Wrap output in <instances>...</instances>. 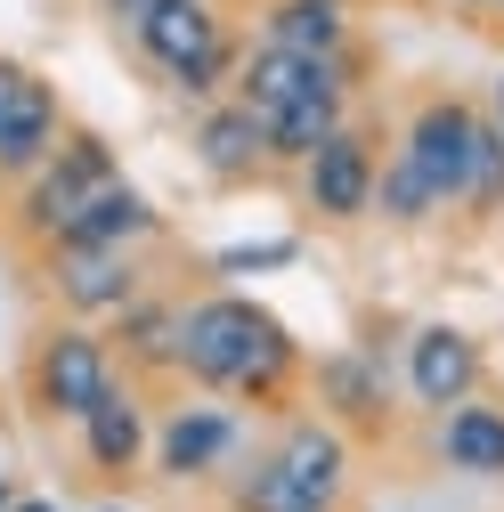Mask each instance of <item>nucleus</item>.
<instances>
[{"label":"nucleus","mask_w":504,"mask_h":512,"mask_svg":"<svg viewBox=\"0 0 504 512\" xmlns=\"http://www.w3.org/2000/svg\"><path fill=\"white\" fill-rule=\"evenodd\" d=\"M179 374L204 382V391L277 407V399H293V382H301V342L277 326L261 301L204 293V301L179 309Z\"/></svg>","instance_id":"1"},{"label":"nucleus","mask_w":504,"mask_h":512,"mask_svg":"<svg viewBox=\"0 0 504 512\" xmlns=\"http://www.w3.org/2000/svg\"><path fill=\"white\" fill-rule=\"evenodd\" d=\"M131 33H139V49L155 57V66L179 82V98H196V106L228 98L244 49H236V33L220 17V0H155L147 17H131Z\"/></svg>","instance_id":"2"},{"label":"nucleus","mask_w":504,"mask_h":512,"mask_svg":"<svg viewBox=\"0 0 504 512\" xmlns=\"http://www.w3.org/2000/svg\"><path fill=\"white\" fill-rule=\"evenodd\" d=\"M25 382H33V407H41V415L82 423V415L98 407V391L114 382V342L90 326V317H66V326H49V334L33 342Z\"/></svg>","instance_id":"3"},{"label":"nucleus","mask_w":504,"mask_h":512,"mask_svg":"<svg viewBox=\"0 0 504 512\" xmlns=\"http://www.w3.org/2000/svg\"><path fill=\"white\" fill-rule=\"evenodd\" d=\"M114 179V155H106V139H90V131H66L57 139V155L25 179V204H17V220H25V236L33 244H57L74 228V212H82V196L90 187H106Z\"/></svg>","instance_id":"4"},{"label":"nucleus","mask_w":504,"mask_h":512,"mask_svg":"<svg viewBox=\"0 0 504 512\" xmlns=\"http://www.w3.org/2000/svg\"><path fill=\"white\" fill-rule=\"evenodd\" d=\"M374 171H383L374 139L358 122H342V131L301 163V204L318 220H334V228H358V220H374Z\"/></svg>","instance_id":"5"},{"label":"nucleus","mask_w":504,"mask_h":512,"mask_svg":"<svg viewBox=\"0 0 504 512\" xmlns=\"http://www.w3.org/2000/svg\"><path fill=\"white\" fill-rule=\"evenodd\" d=\"M480 382H488V358L464 326H415V342H407V399L415 407L448 415V407L480 399Z\"/></svg>","instance_id":"6"},{"label":"nucleus","mask_w":504,"mask_h":512,"mask_svg":"<svg viewBox=\"0 0 504 512\" xmlns=\"http://www.w3.org/2000/svg\"><path fill=\"white\" fill-rule=\"evenodd\" d=\"M472 131H480V106L472 98H456V90H431L415 114H407V131H399V147L423 163V179L439 187V196H464V163H472Z\"/></svg>","instance_id":"7"},{"label":"nucleus","mask_w":504,"mask_h":512,"mask_svg":"<svg viewBox=\"0 0 504 512\" xmlns=\"http://www.w3.org/2000/svg\"><path fill=\"white\" fill-rule=\"evenodd\" d=\"M49 252V293L66 301V317H114L122 301L139 293V269H131V252H114V244H41Z\"/></svg>","instance_id":"8"},{"label":"nucleus","mask_w":504,"mask_h":512,"mask_svg":"<svg viewBox=\"0 0 504 512\" xmlns=\"http://www.w3.org/2000/svg\"><path fill=\"white\" fill-rule=\"evenodd\" d=\"M252 114H269V106H285V98H309V90H334V98H350V57H309V49H277V41H261L252 57H236V82H228Z\"/></svg>","instance_id":"9"},{"label":"nucleus","mask_w":504,"mask_h":512,"mask_svg":"<svg viewBox=\"0 0 504 512\" xmlns=\"http://www.w3.org/2000/svg\"><path fill=\"white\" fill-rule=\"evenodd\" d=\"M269 456L285 464V480H293L309 504H326V512L342 504V488H350V431H342V423H326V415H293Z\"/></svg>","instance_id":"10"},{"label":"nucleus","mask_w":504,"mask_h":512,"mask_svg":"<svg viewBox=\"0 0 504 512\" xmlns=\"http://www.w3.org/2000/svg\"><path fill=\"white\" fill-rule=\"evenodd\" d=\"M318 407L342 431H383L391 423V374L374 350H326L318 358Z\"/></svg>","instance_id":"11"},{"label":"nucleus","mask_w":504,"mask_h":512,"mask_svg":"<svg viewBox=\"0 0 504 512\" xmlns=\"http://www.w3.org/2000/svg\"><path fill=\"white\" fill-rule=\"evenodd\" d=\"M196 163H204L220 187H244L252 171H269V131H261V114H252L236 90L196 114Z\"/></svg>","instance_id":"12"},{"label":"nucleus","mask_w":504,"mask_h":512,"mask_svg":"<svg viewBox=\"0 0 504 512\" xmlns=\"http://www.w3.org/2000/svg\"><path fill=\"white\" fill-rule=\"evenodd\" d=\"M82 456H90L98 480H131L147 464V407H139L131 382H106L98 407L82 415Z\"/></svg>","instance_id":"13"},{"label":"nucleus","mask_w":504,"mask_h":512,"mask_svg":"<svg viewBox=\"0 0 504 512\" xmlns=\"http://www.w3.org/2000/svg\"><path fill=\"white\" fill-rule=\"evenodd\" d=\"M228 447H236V415H220V407H179V415L155 431V472H163V480H204V472H220Z\"/></svg>","instance_id":"14"},{"label":"nucleus","mask_w":504,"mask_h":512,"mask_svg":"<svg viewBox=\"0 0 504 512\" xmlns=\"http://www.w3.org/2000/svg\"><path fill=\"white\" fill-rule=\"evenodd\" d=\"M155 228H163V220H155V204H147L122 171H114L106 187H90V196H82L74 228L57 236V244H114V252H131V244H139V236H155Z\"/></svg>","instance_id":"15"},{"label":"nucleus","mask_w":504,"mask_h":512,"mask_svg":"<svg viewBox=\"0 0 504 512\" xmlns=\"http://www.w3.org/2000/svg\"><path fill=\"white\" fill-rule=\"evenodd\" d=\"M261 41L309 49V57H350V0H269Z\"/></svg>","instance_id":"16"},{"label":"nucleus","mask_w":504,"mask_h":512,"mask_svg":"<svg viewBox=\"0 0 504 512\" xmlns=\"http://www.w3.org/2000/svg\"><path fill=\"white\" fill-rule=\"evenodd\" d=\"M439 456H448V472H472V480H504V407H448L439 415Z\"/></svg>","instance_id":"17"},{"label":"nucleus","mask_w":504,"mask_h":512,"mask_svg":"<svg viewBox=\"0 0 504 512\" xmlns=\"http://www.w3.org/2000/svg\"><path fill=\"white\" fill-rule=\"evenodd\" d=\"M261 131H269V163H309L334 131H342V98L334 90H309V98H285V106H269L261 114Z\"/></svg>","instance_id":"18"},{"label":"nucleus","mask_w":504,"mask_h":512,"mask_svg":"<svg viewBox=\"0 0 504 512\" xmlns=\"http://www.w3.org/2000/svg\"><path fill=\"white\" fill-rule=\"evenodd\" d=\"M439 212H448V196L423 179V163L399 147L383 155V171H374V220H391V228H431Z\"/></svg>","instance_id":"19"},{"label":"nucleus","mask_w":504,"mask_h":512,"mask_svg":"<svg viewBox=\"0 0 504 512\" xmlns=\"http://www.w3.org/2000/svg\"><path fill=\"white\" fill-rule=\"evenodd\" d=\"M114 342H122V358L131 366H147V374H171L179 366V309L171 301H122L114 309Z\"/></svg>","instance_id":"20"},{"label":"nucleus","mask_w":504,"mask_h":512,"mask_svg":"<svg viewBox=\"0 0 504 512\" xmlns=\"http://www.w3.org/2000/svg\"><path fill=\"white\" fill-rule=\"evenodd\" d=\"M472 220H496L504 212V131H496V114H480V131H472V163H464V196H456Z\"/></svg>","instance_id":"21"},{"label":"nucleus","mask_w":504,"mask_h":512,"mask_svg":"<svg viewBox=\"0 0 504 512\" xmlns=\"http://www.w3.org/2000/svg\"><path fill=\"white\" fill-rule=\"evenodd\" d=\"M285 261H301V244H293V236H269V244H228V252H220V269H228V277H244V269H285Z\"/></svg>","instance_id":"22"},{"label":"nucleus","mask_w":504,"mask_h":512,"mask_svg":"<svg viewBox=\"0 0 504 512\" xmlns=\"http://www.w3.org/2000/svg\"><path fill=\"white\" fill-rule=\"evenodd\" d=\"M33 98H49V82L41 74H25V66H9V57H0V131H9V122L33 106Z\"/></svg>","instance_id":"23"},{"label":"nucleus","mask_w":504,"mask_h":512,"mask_svg":"<svg viewBox=\"0 0 504 512\" xmlns=\"http://www.w3.org/2000/svg\"><path fill=\"white\" fill-rule=\"evenodd\" d=\"M488 114H496V131H504V74H496V90H488Z\"/></svg>","instance_id":"24"},{"label":"nucleus","mask_w":504,"mask_h":512,"mask_svg":"<svg viewBox=\"0 0 504 512\" xmlns=\"http://www.w3.org/2000/svg\"><path fill=\"white\" fill-rule=\"evenodd\" d=\"M9 512H57V504H49V496H17Z\"/></svg>","instance_id":"25"},{"label":"nucleus","mask_w":504,"mask_h":512,"mask_svg":"<svg viewBox=\"0 0 504 512\" xmlns=\"http://www.w3.org/2000/svg\"><path fill=\"white\" fill-rule=\"evenodd\" d=\"M9 504H17V488H9V472H0V512H9Z\"/></svg>","instance_id":"26"},{"label":"nucleus","mask_w":504,"mask_h":512,"mask_svg":"<svg viewBox=\"0 0 504 512\" xmlns=\"http://www.w3.org/2000/svg\"><path fill=\"white\" fill-rule=\"evenodd\" d=\"M456 9H504V0H456Z\"/></svg>","instance_id":"27"}]
</instances>
